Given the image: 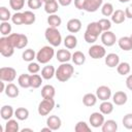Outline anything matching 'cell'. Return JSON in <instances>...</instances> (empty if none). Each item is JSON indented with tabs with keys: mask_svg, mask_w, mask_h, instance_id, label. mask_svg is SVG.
Returning a JSON list of instances; mask_svg holds the SVG:
<instances>
[{
	"mask_svg": "<svg viewBox=\"0 0 132 132\" xmlns=\"http://www.w3.org/2000/svg\"><path fill=\"white\" fill-rule=\"evenodd\" d=\"M128 100V96L123 91H118L112 95V102L116 105H124Z\"/></svg>",
	"mask_w": 132,
	"mask_h": 132,
	"instance_id": "cell-13",
	"label": "cell"
},
{
	"mask_svg": "<svg viewBox=\"0 0 132 132\" xmlns=\"http://www.w3.org/2000/svg\"><path fill=\"white\" fill-rule=\"evenodd\" d=\"M123 125L126 129L132 130V113H127L123 118Z\"/></svg>",
	"mask_w": 132,
	"mask_h": 132,
	"instance_id": "cell-46",
	"label": "cell"
},
{
	"mask_svg": "<svg viewBox=\"0 0 132 132\" xmlns=\"http://www.w3.org/2000/svg\"><path fill=\"white\" fill-rule=\"evenodd\" d=\"M130 38H131V40H132V34H131V36H130Z\"/></svg>",
	"mask_w": 132,
	"mask_h": 132,
	"instance_id": "cell-58",
	"label": "cell"
},
{
	"mask_svg": "<svg viewBox=\"0 0 132 132\" xmlns=\"http://www.w3.org/2000/svg\"><path fill=\"white\" fill-rule=\"evenodd\" d=\"M24 4H25V0H9L10 7L15 11L21 10L24 7Z\"/></svg>",
	"mask_w": 132,
	"mask_h": 132,
	"instance_id": "cell-43",
	"label": "cell"
},
{
	"mask_svg": "<svg viewBox=\"0 0 132 132\" xmlns=\"http://www.w3.org/2000/svg\"><path fill=\"white\" fill-rule=\"evenodd\" d=\"M100 112H102L103 114H110L113 111V103L109 102L108 100L102 101V103L99 106Z\"/></svg>",
	"mask_w": 132,
	"mask_h": 132,
	"instance_id": "cell-28",
	"label": "cell"
},
{
	"mask_svg": "<svg viewBox=\"0 0 132 132\" xmlns=\"http://www.w3.org/2000/svg\"><path fill=\"white\" fill-rule=\"evenodd\" d=\"M47 24L50 25V27H54V28H58L61 24H62V20L59 15H57L56 13L54 14H50L47 18Z\"/></svg>",
	"mask_w": 132,
	"mask_h": 132,
	"instance_id": "cell-32",
	"label": "cell"
},
{
	"mask_svg": "<svg viewBox=\"0 0 132 132\" xmlns=\"http://www.w3.org/2000/svg\"><path fill=\"white\" fill-rule=\"evenodd\" d=\"M7 37L14 48H24L28 44V37L25 34L11 33Z\"/></svg>",
	"mask_w": 132,
	"mask_h": 132,
	"instance_id": "cell-4",
	"label": "cell"
},
{
	"mask_svg": "<svg viewBox=\"0 0 132 132\" xmlns=\"http://www.w3.org/2000/svg\"><path fill=\"white\" fill-rule=\"evenodd\" d=\"M96 96L101 101L108 100L111 97V90L107 86H100L96 90Z\"/></svg>",
	"mask_w": 132,
	"mask_h": 132,
	"instance_id": "cell-11",
	"label": "cell"
},
{
	"mask_svg": "<svg viewBox=\"0 0 132 132\" xmlns=\"http://www.w3.org/2000/svg\"><path fill=\"white\" fill-rule=\"evenodd\" d=\"M56 57H57V60L61 63H66L68 62L69 60H71L72 58V55L71 53L68 51V50H59L56 54Z\"/></svg>",
	"mask_w": 132,
	"mask_h": 132,
	"instance_id": "cell-18",
	"label": "cell"
},
{
	"mask_svg": "<svg viewBox=\"0 0 132 132\" xmlns=\"http://www.w3.org/2000/svg\"><path fill=\"white\" fill-rule=\"evenodd\" d=\"M113 11H114L113 5L111 3H109V2L104 3L102 5V7H101V12H102V14L104 16H111L112 13H113Z\"/></svg>",
	"mask_w": 132,
	"mask_h": 132,
	"instance_id": "cell-38",
	"label": "cell"
},
{
	"mask_svg": "<svg viewBox=\"0 0 132 132\" xmlns=\"http://www.w3.org/2000/svg\"><path fill=\"white\" fill-rule=\"evenodd\" d=\"M14 53V47L8 40L7 36H2L0 38V54L3 57H11Z\"/></svg>",
	"mask_w": 132,
	"mask_h": 132,
	"instance_id": "cell-5",
	"label": "cell"
},
{
	"mask_svg": "<svg viewBox=\"0 0 132 132\" xmlns=\"http://www.w3.org/2000/svg\"><path fill=\"white\" fill-rule=\"evenodd\" d=\"M89 55L92 59H101V58L105 57L106 51L102 45L94 44L89 48Z\"/></svg>",
	"mask_w": 132,
	"mask_h": 132,
	"instance_id": "cell-8",
	"label": "cell"
},
{
	"mask_svg": "<svg viewBox=\"0 0 132 132\" xmlns=\"http://www.w3.org/2000/svg\"><path fill=\"white\" fill-rule=\"evenodd\" d=\"M16 76V71L12 67H1L0 68V79L3 81L11 82Z\"/></svg>",
	"mask_w": 132,
	"mask_h": 132,
	"instance_id": "cell-7",
	"label": "cell"
},
{
	"mask_svg": "<svg viewBox=\"0 0 132 132\" xmlns=\"http://www.w3.org/2000/svg\"><path fill=\"white\" fill-rule=\"evenodd\" d=\"M11 21L14 25H23L24 24V13L23 12H15L11 16Z\"/></svg>",
	"mask_w": 132,
	"mask_h": 132,
	"instance_id": "cell-44",
	"label": "cell"
},
{
	"mask_svg": "<svg viewBox=\"0 0 132 132\" xmlns=\"http://www.w3.org/2000/svg\"><path fill=\"white\" fill-rule=\"evenodd\" d=\"M97 96L92 94V93H88L86 94L84 97H82V103L84 105L88 106V107H91V106H94L97 102Z\"/></svg>",
	"mask_w": 132,
	"mask_h": 132,
	"instance_id": "cell-26",
	"label": "cell"
},
{
	"mask_svg": "<svg viewBox=\"0 0 132 132\" xmlns=\"http://www.w3.org/2000/svg\"><path fill=\"white\" fill-rule=\"evenodd\" d=\"M4 92H5L6 96L9 97V98H16V97L19 96V93H20L19 88H18L14 84H12V82H9V84L6 86Z\"/></svg>",
	"mask_w": 132,
	"mask_h": 132,
	"instance_id": "cell-22",
	"label": "cell"
},
{
	"mask_svg": "<svg viewBox=\"0 0 132 132\" xmlns=\"http://www.w3.org/2000/svg\"><path fill=\"white\" fill-rule=\"evenodd\" d=\"M121 3H127V2H129L130 0H119Z\"/></svg>",
	"mask_w": 132,
	"mask_h": 132,
	"instance_id": "cell-56",
	"label": "cell"
},
{
	"mask_svg": "<svg viewBox=\"0 0 132 132\" xmlns=\"http://www.w3.org/2000/svg\"><path fill=\"white\" fill-rule=\"evenodd\" d=\"M86 3H87V0H74V5L77 9L81 10L84 9L85 10V7H86Z\"/></svg>",
	"mask_w": 132,
	"mask_h": 132,
	"instance_id": "cell-50",
	"label": "cell"
},
{
	"mask_svg": "<svg viewBox=\"0 0 132 132\" xmlns=\"http://www.w3.org/2000/svg\"><path fill=\"white\" fill-rule=\"evenodd\" d=\"M42 0H28V6L31 9H38L41 7Z\"/></svg>",
	"mask_w": 132,
	"mask_h": 132,
	"instance_id": "cell-48",
	"label": "cell"
},
{
	"mask_svg": "<svg viewBox=\"0 0 132 132\" xmlns=\"http://www.w3.org/2000/svg\"><path fill=\"white\" fill-rule=\"evenodd\" d=\"M125 14H126V18L132 19V4H130L129 6L126 7V9H125Z\"/></svg>",
	"mask_w": 132,
	"mask_h": 132,
	"instance_id": "cell-51",
	"label": "cell"
},
{
	"mask_svg": "<svg viewBox=\"0 0 132 132\" xmlns=\"http://www.w3.org/2000/svg\"><path fill=\"white\" fill-rule=\"evenodd\" d=\"M84 38H85V40H86V42H88V43H94L96 40H97V36H95V35H92V34H90L89 32H85V34H84Z\"/></svg>",
	"mask_w": 132,
	"mask_h": 132,
	"instance_id": "cell-49",
	"label": "cell"
},
{
	"mask_svg": "<svg viewBox=\"0 0 132 132\" xmlns=\"http://www.w3.org/2000/svg\"><path fill=\"white\" fill-rule=\"evenodd\" d=\"M56 94V90L52 85H45L41 89V96L43 99H52Z\"/></svg>",
	"mask_w": 132,
	"mask_h": 132,
	"instance_id": "cell-17",
	"label": "cell"
},
{
	"mask_svg": "<svg viewBox=\"0 0 132 132\" xmlns=\"http://www.w3.org/2000/svg\"><path fill=\"white\" fill-rule=\"evenodd\" d=\"M117 70H118L119 74L127 75V74H129V72L131 70V66L127 62H122V63H119V65L117 66Z\"/></svg>",
	"mask_w": 132,
	"mask_h": 132,
	"instance_id": "cell-33",
	"label": "cell"
},
{
	"mask_svg": "<svg viewBox=\"0 0 132 132\" xmlns=\"http://www.w3.org/2000/svg\"><path fill=\"white\" fill-rule=\"evenodd\" d=\"M75 132H91V128L89 127V125L84 122V121H79L75 127H74Z\"/></svg>",
	"mask_w": 132,
	"mask_h": 132,
	"instance_id": "cell-40",
	"label": "cell"
},
{
	"mask_svg": "<svg viewBox=\"0 0 132 132\" xmlns=\"http://www.w3.org/2000/svg\"><path fill=\"white\" fill-rule=\"evenodd\" d=\"M66 27L70 33H77L81 29V22L78 19H71L67 22Z\"/></svg>",
	"mask_w": 132,
	"mask_h": 132,
	"instance_id": "cell-15",
	"label": "cell"
},
{
	"mask_svg": "<svg viewBox=\"0 0 132 132\" xmlns=\"http://www.w3.org/2000/svg\"><path fill=\"white\" fill-rule=\"evenodd\" d=\"M26 131L33 132V130H32V129H30V128H24V129H22V132H26Z\"/></svg>",
	"mask_w": 132,
	"mask_h": 132,
	"instance_id": "cell-55",
	"label": "cell"
},
{
	"mask_svg": "<svg viewBox=\"0 0 132 132\" xmlns=\"http://www.w3.org/2000/svg\"><path fill=\"white\" fill-rule=\"evenodd\" d=\"M59 9V4L56 0L54 1H51V2H47V3H44V10L46 13L48 14H54L58 11Z\"/></svg>",
	"mask_w": 132,
	"mask_h": 132,
	"instance_id": "cell-29",
	"label": "cell"
},
{
	"mask_svg": "<svg viewBox=\"0 0 132 132\" xmlns=\"http://www.w3.org/2000/svg\"><path fill=\"white\" fill-rule=\"evenodd\" d=\"M61 119L58 117V116H50L46 120V125L47 127H50L53 131H56L58 129H60L61 127Z\"/></svg>",
	"mask_w": 132,
	"mask_h": 132,
	"instance_id": "cell-14",
	"label": "cell"
},
{
	"mask_svg": "<svg viewBox=\"0 0 132 132\" xmlns=\"http://www.w3.org/2000/svg\"><path fill=\"white\" fill-rule=\"evenodd\" d=\"M98 24L102 30V32L104 31H108L110 28H111V22L108 20V19H101L98 21Z\"/></svg>",
	"mask_w": 132,
	"mask_h": 132,
	"instance_id": "cell-45",
	"label": "cell"
},
{
	"mask_svg": "<svg viewBox=\"0 0 132 132\" xmlns=\"http://www.w3.org/2000/svg\"><path fill=\"white\" fill-rule=\"evenodd\" d=\"M126 20V14H125V11L122 10V9H117L113 11L112 15H111V21L114 23V24H122L124 23Z\"/></svg>",
	"mask_w": 132,
	"mask_h": 132,
	"instance_id": "cell-23",
	"label": "cell"
},
{
	"mask_svg": "<svg viewBox=\"0 0 132 132\" xmlns=\"http://www.w3.org/2000/svg\"><path fill=\"white\" fill-rule=\"evenodd\" d=\"M86 31L89 32V33L92 34V35L97 36V37L102 33V30H101V28H100L98 22H92V23L88 24V26H87V30H86Z\"/></svg>",
	"mask_w": 132,
	"mask_h": 132,
	"instance_id": "cell-25",
	"label": "cell"
},
{
	"mask_svg": "<svg viewBox=\"0 0 132 132\" xmlns=\"http://www.w3.org/2000/svg\"><path fill=\"white\" fill-rule=\"evenodd\" d=\"M89 121H90V124H91L92 127L99 128V127H102V125L104 123V116H103L102 112L95 111V112L91 113Z\"/></svg>",
	"mask_w": 132,
	"mask_h": 132,
	"instance_id": "cell-10",
	"label": "cell"
},
{
	"mask_svg": "<svg viewBox=\"0 0 132 132\" xmlns=\"http://www.w3.org/2000/svg\"><path fill=\"white\" fill-rule=\"evenodd\" d=\"M58 2H59V4L62 5V6H68V5L71 4L72 0H58Z\"/></svg>",
	"mask_w": 132,
	"mask_h": 132,
	"instance_id": "cell-53",
	"label": "cell"
},
{
	"mask_svg": "<svg viewBox=\"0 0 132 132\" xmlns=\"http://www.w3.org/2000/svg\"><path fill=\"white\" fill-rule=\"evenodd\" d=\"M14 117L19 121H25L29 117V110L25 107H19L14 110Z\"/></svg>",
	"mask_w": 132,
	"mask_h": 132,
	"instance_id": "cell-31",
	"label": "cell"
},
{
	"mask_svg": "<svg viewBox=\"0 0 132 132\" xmlns=\"http://www.w3.org/2000/svg\"><path fill=\"white\" fill-rule=\"evenodd\" d=\"M119 63H120V57L114 53H110L105 57V64L109 68L117 67Z\"/></svg>",
	"mask_w": 132,
	"mask_h": 132,
	"instance_id": "cell-16",
	"label": "cell"
},
{
	"mask_svg": "<svg viewBox=\"0 0 132 132\" xmlns=\"http://www.w3.org/2000/svg\"><path fill=\"white\" fill-rule=\"evenodd\" d=\"M11 32V25L8 22H1L0 24V33L3 36H8Z\"/></svg>",
	"mask_w": 132,
	"mask_h": 132,
	"instance_id": "cell-41",
	"label": "cell"
},
{
	"mask_svg": "<svg viewBox=\"0 0 132 132\" xmlns=\"http://www.w3.org/2000/svg\"><path fill=\"white\" fill-rule=\"evenodd\" d=\"M55 55V51L53 48V46L50 45H45L42 46L36 54V59L38 61V63L41 64H47L54 57Z\"/></svg>",
	"mask_w": 132,
	"mask_h": 132,
	"instance_id": "cell-3",
	"label": "cell"
},
{
	"mask_svg": "<svg viewBox=\"0 0 132 132\" xmlns=\"http://www.w3.org/2000/svg\"><path fill=\"white\" fill-rule=\"evenodd\" d=\"M71 60L73 61V63L75 65H82L85 62H86V56L84 53L79 52V51H76L72 54V58Z\"/></svg>",
	"mask_w": 132,
	"mask_h": 132,
	"instance_id": "cell-30",
	"label": "cell"
},
{
	"mask_svg": "<svg viewBox=\"0 0 132 132\" xmlns=\"http://www.w3.org/2000/svg\"><path fill=\"white\" fill-rule=\"evenodd\" d=\"M11 14L10 11L5 7V6H1L0 7V20L1 22H8L9 19H11Z\"/></svg>",
	"mask_w": 132,
	"mask_h": 132,
	"instance_id": "cell-42",
	"label": "cell"
},
{
	"mask_svg": "<svg viewBox=\"0 0 132 132\" xmlns=\"http://www.w3.org/2000/svg\"><path fill=\"white\" fill-rule=\"evenodd\" d=\"M40 70V66L38 63H35V62H30L29 65H28V71L32 74H35L37 73L38 71Z\"/></svg>",
	"mask_w": 132,
	"mask_h": 132,
	"instance_id": "cell-47",
	"label": "cell"
},
{
	"mask_svg": "<svg viewBox=\"0 0 132 132\" xmlns=\"http://www.w3.org/2000/svg\"><path fill=\"white\" fill-rule=\"evenodd\" d=\"M41 82H42V76L41 75L36 74V73L30 75V85H31V88L38 89L41 86Z\"/></svg>",
	"mask_w": 132,
	"mask_h": 132,
	"instance_id": "cell-35",
	"label": "cell"
},
{
	"mask_svg": "<svg viewBox=\"0 0 132 132\" xmlns=\"http://www.w3.org/2000/svg\"><path fill=\"white\" fill-rule=\"evenodd\" d=\"M23 13H24V24L25 25H31V24H33L35 22L36 16H35V14L32 11L26 10Z\"/></svg>",
	"mask_w": 132,
	"mask_h": 132,
	"instance_id": "cell-39",
	"label": "cell"
},
{
	"mask_svg": "<svg viewBox=\"0 0 132 132\" xmlns=\"http://www.w3.org/2000/svg\"><path fill=\"white\" fill-rule=\"evenodd\" d=\"M119 46L121 50L123 51H131L132 50V40L130 38V36H124L121 37L118 41Z\"/></svg>",
	"mask_w": 132,
	"mask_h": 132,
	"instance_id": "cell-20",
	"label": "cell"
},
{
	"mask_svg": "<svg viewBox=\"0 0 132 132\" xmlns=\"http://www.w3.org/2000/svg\"><path fill=\"white\" fill-rule=\"evenodd\" d=\"M102 132H116L118 130V124L113 120H107L104 121L102 127H101Z\"/></svg>",
	"mask_w": 132,
	"mask_h": 132,
	"instance_id": "cell-19",
	"label": "cell"
},
{
	"mask_svg": "<svg viewBox=\"0 0 132 132\" xmlns=\"http://www.w3.org/2000/svg\"><path fill=\"white\" fill-rule=\"evenodd\" d=\"M23 60L26 62H32L34 59H36V53L32 48H27L23 52Z\"/></svg>",
	"mask_w": 132,
	"mask_h": 132,
	"instance_id": "cell-37",
	"label": "cell"
},
{
	"mask_svg": "<svg viewBox=\"0 0 132 132\" xmlns=\"http://www.w3.org/2000/svg\"><path fill=\"white\" fill-rule=\"evenodd\" d=\"M126 86H127V88L130 91H132V74H130L127 77V79H126Z\"/></svg>",
	"mask_w": 132,
	"mask_h": 132,
	"instance_id": "cell-52",
	"label": "cell"
},
{
	"mask_svg": "<svg viewBox=\"0 0 132 132\" xmlns=\"http://www.w3.org/2000/svg\"><path fill=\"white\" fill-rule=\"evenodd\" d=\"M44 36H45V39L50 42V44L52 46H59L61 44L62 36L57 28H54V27L46 28Z\"/></svg>",
	"mask_w": 132,
	"mask_h": 132,
	"instance_id": "cell-2",
	"label": "cell"
},
{
	"mask_svg": "<svg viewBox=\"0 0 132 132\" xmlns=\"http://www.w3.org/2000/svg\"><path fill=\"white\" fill-rule=\"evenodd\" d=\"M101 41L105 46H112L117 41V36L111 31H104L101 33Z\"/></svg>",
	"mask_w": 132,
	"mask_h": 132,
	"instance_id": "cell-9",
	"label": "cell"
},
{
	"mask_svg": "<svg viewBox=\"0 0 132 132\" xmlns=\"http://www.w3.org/2000/svg\"><path fill=\"white\" fill-rule=\"evenodd\" d=\"M18 82L19 85L24 88V89H27V88H30L31 85H30V75L29 74H26V73H23L19 76L18 78Z\"/></svg>",
	"mask_w": 132,
	"mask_h": 132,
	"instance_id": "cell-34",
	"label": "cell"
},
{
	"mask_svg": "<svg viewBox=\"0 0 132 132\" xmlns=\"http://www.w3.org/2000/svg\"><path fill=\"white\" fill-rule=\"evenodd\" d=\"M64 45L68 50H72V48L76 47V45H77V38L74 35H72V34L67 35L64 38Z\"/></svg>",
	"mask_w": 132,
	"mask_h": 132,
	"instance_id": "cell-27",
	"label": "cell"
},
{
	"mask_svg": "<svg viewBox=\"0 0 132 132\" xmlns=\"http://www.w3.org/2000/svg\"><path fill=\"white\" fill-rule=\"evenodd\" d=\"M0 114H1V118L5 121H8L11 119V117L14 114V111H13V108L12 106L10 105H3L1 107V110H0Z\"/></svg>",
	"mask_w": 132,
	"mask_h": 132,
	"instance_id": "cell-24",
	"label": "cell"
},
{
	"mask_svg": "<svg viewBox=\"0 0 132 132\" xmlns=\"http://www.w3.org/2000/svg\"><path fill=\"white\" fill-rule=\"evenodd\" d=\"M103 0H87L85 10L88 12H95L102 6Z\"/></svg>",
	"mask_w": 132,
	"mask_h": 132,
	"instance_id": "cell-12",
	"label": "cell"
},
{
	"mask_svg": "<svg viewBox=\"0 0 132 132\" xmlns=\"http://www.w3.org/2000/svg\"><path fill=\"white\" fill-rule=\"evenodd\" d=\"M73 72H74V67L71 64H69V63L66 62V63H62L58 67V69L56 70L55 76L57 77V79L59 81L65 82V81H67L72 76Z\"/></svg>",
	"mask_w": 132,
	"mask_h": 132,
	"instance_id": "cell-1",
	"label": "cell"
},
{
	"mask_svg": "<svg viewBox=\"0 0 132 132\" xmlns=\"http://www.w3.org/2000/svg\"><path fill=\"white\" fill-rule=\"evenodd\" d=\"M20 130L19 123L15 120H8L6 125H5V132H18Z\"/></svg>",
	"mask_w": 132,
	"mask_h": 132,
	"instance_id": "cell-36",
	"label": "cell"
},
{
	"mask_svg": "<svg viewBox=\"0 0 132 132\" xmlns=\"http://www.w3.org/2000/svg\"><path fill=\"white\" fill-rule=\"evenodd\" d=\"M51 1H54V0H42V2H44V3H47V2H51Z\"/></svg>",
	"mask_w": 132,
	"mask_h": 132,
	"instance_id": "cell-57",
	"label": "cell"
},
{
	"mask_svg": "<svg viewBox=\"0 0 132 132\" xmlns=\"http://www.w3.org/2000/svg\"><path fill=\"white\" fill-rule=\"evenodd\" d=\"M5 88H6V86L4 85V81L1 80V91H0V92H4V91H5Z\"/></svg>",
	"mask_w": 132,
	"mask_h": 132,
	"instance_id": "cell-54",
	"label": "cell"
},
{
	"mask_svg": "<svg viewBox=\"0 0 132 132\" xmlns=\"http://www.w3.org/2000/svg\"><path fill=\"white\" fill-rule=\"evenodd\" d=\"M55 107V101L54 99H43L39 105H38V113L40 116H47L52 110L53 108Z\"/></svg>",
	"mask_w": 132,
	"mask_h": 132,
	"instance_id": "cell-6",
	"label": "cell"
},
{
	"mask_svg": "<svg viewBox=\"0 0 132 132\" xmlns=\"http://www.w3.org/2000/svg\"><path fill=\"white\" fill-rule=\"evenodd\" d=\"M55 74H56V69L53 65H46L41 70V76H42V78H44L46 80L53 78V76Z\"/></svg>",
	"mask_w": 132,
	"mask_h": 132,
	"instance_id": "cell-21",
	"label": "cell"
}]
</instances>
